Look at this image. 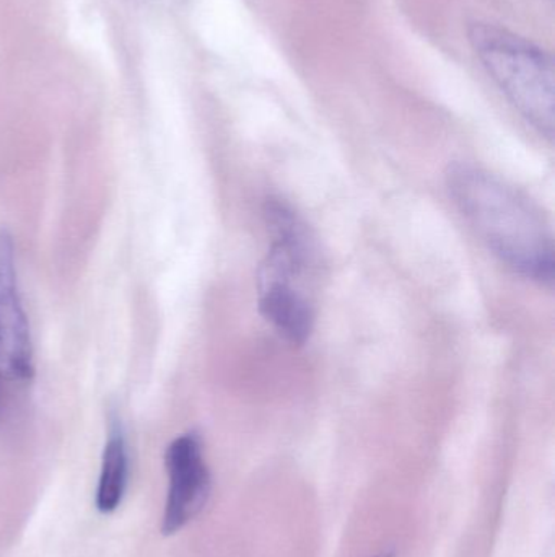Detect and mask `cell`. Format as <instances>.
<instances>
[{"label":"cell","instance_id":"1","mask_svg":"<svg viewBox=\"0 0 555 557\" xmlns=\"http://www.w3.org/2000/svg\"><path fill=\"white\" fill-rule=\"evenodd\" d=\"M450 198L485 247L520 276L553 285L554 235L543 212L514 186L471 163L446 172Z\"/></svg>","mask_w":555,"mask_h":557},{"label":"cell","instance_id":"2","mask_svg":"<svg viewBox=\"0 0 555 557\" xmlns=\"http://www.w3.org/2000/svg\"><path fill=\"white\" fill-rule=\"evenodd\" d=\"M270 247L257 270V307L264 320L290 344L303 346L315 327L312 282L319 268L316 238L286 202L264 208Z\"/></svg>","mask_w":555,"mask_h":557},{"label":"cell","instance_id":"3","mask_svg":"<svg viewBox=\"0 0 555 557\" xmlns=\"http://www.w3.org/2000/svg\"><path fill=\"white\" fill-rule=\"evenodd\" d=\"M469 41L505 97L541 134L553 139V55L508 29L485 23H476L471 26Z\"/></svg>","mask_w":555,"mask_h":557},{"label":"cell","instance_id":"4","mask_svg":"<svg viewBox=\"0 0 555 557\" xmlns=\"http://www.w3.org/2000/svg\"><path fill=\"white\" fill-rule=\"evenodd\" d=\"M168 476L163 535H176L204 510L212 491L211 471L205 463L204 447L195 432L176 437L165 451Z\"/></svg>","mask_w":555,"mask_h":557},{"label":"cell","instance_id":"5","mask_svg":"<svg viewBox=\"0 0 555 557\" xmlns=\"http://www.w3.org/2000/svg\"><path fill=\"white\" fill-rule=\"evenodd\" d=\"M35 375L29 321L20 295L12 235L0 231V379L7 385L31 382Z\"/></svg>","mask_w":555,"mask_h":557},{"label":"cell","instance_id":"6","mask_svg":"<svg viewBox=\"0 0 555 557\" xmlns=\"http://www.w3.org/2000/svg\"><path fill=\"white\" fill-rule=\"evenodd\" d=\"M129 483V450L126 434L119 419L113 418L108 425V437L101 457L94 504L101 513H113L123 504Z\"/></svg>","mask_w":555,"mask_h":557},{"label":"cell","instance_id":"7","mask_svg":"<svg viewBox=\"0 0 555 557\" xmlns=\"http://www.w3.org/2000/svg\"><path fill=\"white\" fill-rule=\"evenodd\" d=\"M375 557H393L391 555H381V556H375Z\"/></svg>","mask_w":555,"mask_h":557}]
</instances>
